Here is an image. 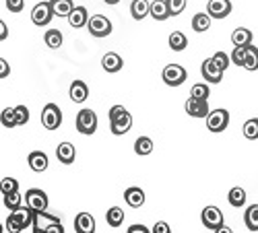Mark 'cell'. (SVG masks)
Masks as SVG:
<instances>
[{
  "instance_id": "6",
  "label": "cell",
  "mask_w": 258,
  "mask_h": 233,
  "mask_svg": "<svg viewBox=\"0 0 258 233\" xmlns=\"http://www.w3.org/2000/svg\"><path fill=\"white\" fill-rule=\"evenodd\" d=\"M87 29H89V33L93 35V37H107L112 33V21L107 19V17H103V15H93L91 19H89V25H87Z\"/></svg>"
},
{
  "instance_id": "14",
  "label": "cell",
  "mask_w": 258,
  "mask_h": 233,
  "mask_svg": "<svg viewBox=\"0 0 258 233\" xmlns=\"http://www.w3.org/2000/svg\"><path fill=\"white\" fill-rule=\"evenodd\" d=\"M27 163H29V167L33 169V172L41 174V172H46V169H48L50 159H48L46 153H41V151H31L29 157H27Z\"/></svg>"
},
{
  "instance_id": "17",
  "label": "cell",
  "mask_w": 258,
  "mask_h": 233,
  "mask_svg": "<svg viewBox=\"0 0 258 233\" xmlns=\"http://www.w3.org/2000/svg\"><path fill=\"white\" fill-rule=\"evenodd\" d=\"M69 95H71V99H73L75 103L87 101V97H89V87H87V83H85V81H73Z\"/></svg>"
},
{
  "instance_id": "10",
  "label": "cell",
  "mask_w": 258,
  "mask_h": 233,
  "mask_svg": "<svg viewBox=\"0 0 258 233\" xmlns=\"http://www.w3.org/2000/svg\"><path fill=\"white\" fill-rule=\"evenodd\" d=\"M201 72H203L205 81H207V83H213V85L221 83V79H223V70H221L217 64H215V60H213V58H207V60L203 62Z\"/></svg>"
},
{
  "instance_id": "22",
  "label": "cell",
  "mask_w": 258,
  "mask_h": 233,
  "mask_svg": "<svg viewBox=\"0 0 258 233\" xmlns=\"http://www.w3.org/2000/svg\"><path fill=\"white\" fill-rule=\"evenodd\" d=\"M50 5L54 11V17H69L75 11L73 0H50Z\"/></svg>"
},
{
  "instance_id": "15",
  "label": "cell",
  "mask_w": 258,
  "mask_h": 233,
  "mask_svg": "<svg viewBox=\"0 0 258 233\" xmlns=\"http://www.w3.org/2000/svg\"><path fill=\"white\" fill-rule=\"evenodd\" d=\"M101 66H103L105 72H118V70H122V66H124V60H122V56L116 54V52H107V54L101 58Z\"/></svg>"
},
{
  "instance_id": "12",
  "label": "cell",
  "mask_w": 258,
  "mask_h": 233,
  "mask_svg": "<svg viewBox=\"0 0 258 233\" xmlns=\"http://www.w3.org/2000/svg\"><path fill=\"white\" fill-rule=\"evenodd\" d=\"M207 13L213 19H225L231 13V3H229V0H209Z\"/></svg>"
},
{
  "instance_id": "8",
  "label": "cell",
  "mask_w": 258,
  "mask_h": 233,
  "mask_svg": "<svg viewBox=\"0 0 258 233\" xmlns=\"http://www.w3.org/2000/svg\"><path fill=\"white\" fill-rule=\"evenodd\" d=\"M201 221L207 229L211 231H217L219 227H223V213L217 208V206H205L203 208V213H201Z\"/></svg>"
},
{
  "instance_id": "46",
  "label": "cell",
  "mask_w": 258,
  "mask_h": 233,
  "mask_svg": "<svg viewBox=\"0 0 258 233\" xmlns=\"http://www.w3.org/2000/svg\"><path fill=\"white\" fill-rule=\"evenodd\" d=\"M9 72H11V66L7 64V60L3 58V60H0V76L7 79V76H9Z\"/></svg>"
},
{
  "instance_id": "25",
  "label": "cell",
  "mask_w": 258,
  "mask_h": 233,
  "mask_svg": "<svg viewBox=\"0 0 258 233\" xmlns=\"http://www.w3.org/2000/svg\"><path fill=\"white\" fill-rule=\"evenodd\" d=\"M151 17L155 21H165L167 17H171L165 0H155V3H151Z\"/></svg>"
},
{
  "instance_id": "26",
  "label": "cell",
  "mask_w": 258,
  "mask_h": 233,
  "mask_svg": "<svg viewBox=\"0 0 258 233\" xmlns=\"http://www.w3.org/2000/svg\"><path fill=\"white\" fill-rule=\"evenodd\" d=\"M169 48L174 52H184L188 48V37L182 31H174L169 35Z\"/></svg>"
},
{
  "instance_id": "43",
  "label": "cell",
  "mask_w": 258,
  "mask_h": 233,
  "mask_svg": "<svg viewBox=\"0 0 258 233\" xmlns=\"http://www.w3.org/2000/svg\"><path fill=\"white\" fill-rule=\"evenodd\" d=\"M151 231H153V233H171V227H169V223H165V221H157Z\"/></svg>"
},
{
  "instance_id": "4",
  "label": "cell",
  "mask_w": 258,
  "mask_h": 233,
  "mask_svg": "<svg viewBox=\"0 0 258 233\" xmlns=\"http://www.w3.org/2000/svg\"><path fill=\"white\" fill-rule=\"evenodd\" d=\"M41 124H44L46 130H56L62 124V112L56 103H46L44 110H41Z\"/></svg>"
},
{
  "instance_id": "42",
  "label": "cell",
  "mask_w": 258,
  "mask_h": 233,
  "mask_svg": "<svg viewBox=\"0 0 258 233\" xmlns=\"http://www.w3.org/2000/svg\"><path fill=\"white\" fill-rule=\"evenodd\" d=\"M5 5L11 13H21L25 7V0H5Z\"/></svg>"
},
{
  "instance_id": "11",
  "label": "cell",
  "mask_w": 258,
  "mask_h": 233,
  "mask_svg": "<svg viewBox=\"0 0 258 233\" xmlns=\"http://www.w3.org/2000/svg\"><path fill=\"white\" fill-rule=\"evenodd\" d=\"M186 114L192 116V118H207L211 114L207 99H195V97H190L186 101Z\"/></svg>"
},
{
  "instance_id": "18",
  "label": "cell",
  "mask_w": 258,
  "mask_h": 233,
  "mask_svg": "<svg viewBox=\"0 0 258 233\" xmlns=\"http://www.w3.org/2000/svg\"><path fill=\"white\" fill-rule=\"evenodd\" d=\"M69 23L75 29H81L85 25H89V13H87V9H85V7H75V11L69 15Z\"/></svg>"
},
{
  "instance_id": "32",
  "label": "cell",
  "mask_w": 258,
  "mask_h": 233,
  "mask_svg": "<svg viewBox=\"0 0 258 233\" xmlns=\"http://www.w3.org/2000/svg\"><path fill=\"white\" fill-rule=\"evenodd\" d=\"M246 70L254 72L258 70V48L256 46H248V52H246V64H244Z\"/></svg>"
},
{
  "instance_id": "7",
  "label": "cell",
  "mask_w": 258,
  "mask_h": 233,
  "mask_svg": "<svg viewBox=\"0 0 258 233\" xmlns=\"http://www.w3.org/2000/svg\"><path fill=\"white\" fill-rule=\"evenodd\" d=\"M161 76H163V83L167 85V87H180V85L186 81L188 72H186L184 66H180V64H167V66L163 68Z\"/></svg>"
},
{
  "instance_id": "41",
  "label": "cell",
  "mask_w": 258,
  "mask_h": 233,
  "mask_svg": "<svg viewBox=\"0 0 258 233\" xmlns=\"http://www.w3.org/2000/svg\"><path fill=\"white\" fill-rule=\"evenodd\" d=\"M5 229H7L9 233H21V231H23V225H21V223L13 217V213H11L9 219L5 221Z\"/></svg>"
},
{
  "instance_id": "20",
  "label": "cell",
  "mask_w": 258,
  "mask_h": 233,
  "mask_svg": "<svg viewBox=\"0 0 258 233\" xmlns=\"http://www.w3.org/2000/svg\"><path fill=\"white\" fill-rule=\"evenodd\" d=\"M131 15L135 21H143L147 15H151V3H149V0H133Z\"/></svg>"
},
{
  "instance_id": "5",
  "label": "cell",
  "mask_w": 258,
  "mask_h": 233,
  "mask_svg": "<svg viewBox=\"0 0 258 233\" xmlns=\"http://www.w3.org/2000/svg\"><path fill=\"white\" fill-rule=\"evenodd\" d=\"M229 126V112L219 108V110H213L209 116H207V128L215 134H219L223 132L225 128Z\"/></svg>"
},
{
  "instance_id": "47",
  "label": "cell",
  "mask_w": 258,
  "mask_h": 233,
  "mask_svg": "<svg viewBox=\"0 0 258 233\" xmlns=\"http://www.w3.org/2000/svg\"><path fill=\"white\" fill-rule=\"evenodd\" d=\"M0 39H7V25L0 23Z\"/></svg>"
},
{
  "instance_id": "45",
  "label": "cell",
  "mask_w": 258,
  "mask_h": 233,
  "mask_svg": "<svg viewBox=\"0 0 258 233\" xmlns=\"http://www.w3.org/2000/svg\"><path fill=\"white\" fill-rule=\"evenodd\" d=\"M126 233H153L151 229H149V227H145V225H131V227H128V231Z\"/></svg>"
},
{
  "instance_id": "9",
  "label": "cell",
  "mask_w": 258,
  "mask_h": 233,
  "mask_svg": "<svg viewBox=\"0 0 258 233\" xmlns=\"http://www.w3.org/2000/svg\"><path fill=\"white\" fill-rule=\"evenodd\" d=\"M52 17H54V11H52L50 3H39L31 11V21H33V25H37V27H46L52 21Z\"/></svg>"
},
{
  "instance_id": "37",
  "label": "cell",
  "mask_w": 258,
  "mask_h": 233,
  "mask_svg": "<svg viewBox=\"0 0 258 233\" xmlns=\"http://www.w3.org/2000/svg\"><path fill=\"white\" fill-rule=\"evenodd\" d=\"M15 116H17V126H25L29 122V110L25 108V105H17Z\"/></svg>"
},
{
  "instance_id": "27",
  "label": "cell",
  "mask_w": 258,
  "mask_h": 233,
  "mask_svg": "<svg viewBox=\"0 0 258 233\" xmlns=\"http://www.w3.org/2000/svg\"><path fill=\"white\" fill-rule=\"evenodd\" d=\"M135 153L145 157V155H151L153 153V140L149 138V136H139L135 140Z\"/></svg>"
},
{
  "instance_id": "44",
  "label": "cell",
  "mask_w": 258,
  "mask_h": 233,
  "mask_svg": "<svg viewBox=\"0 0 258 233\" xmlns=\"http://www.w3.org/2000/svg\"><path fill=\"white\" fill-rule=\"evenodd\" d=\"M44 233H64V227H62L60 221H56V223H50V225L44 229Z\"/></svg>"
},
{
  "instance_id": "48",
  "label": "cell",
  "mask_w": 258,
  "mask_h": 233,
  "mask_svg": "<svg viewBox=\"0 0 258 233\" xmlns=\"http://www.w3.org/2000/svg\"><path fill=\"white\" fill-rule=\"evenodd\" d=\"M215 233H233V231H231V229H229L227 225H223V227H219V229L215 231Z\"/></svg>"
},
{
  "instance_id": "23",
  "label": "cell",
  "mask_w": 258,
  "mask_h": 233,
  "mask_svg": "<svg viewBox=\"0 0 258 233\" xmlns=\"http://www.w3.org/2000/svg\"><path fill=\"white\" fill-rule=\"evenodd\" d=\"M211 15L209 13H197L195 17H192V29H195L197 33H205V31H209V27H211Z\"/></svg>"
},
{
  "instance_id": "13",
  "label": "cell",
  "mask_w": 258,
  "mask_h": 233,
  "mask_svg": "<svg viewBox=\"0 0 258 233\" xmlns=\"http://www.w3.org/2000/svg\"><path fill=\"white\" fill-rule=\"evenodd\" d=\"M75 231L77 233H95V219L89 213H79L75 217Z\"/></svg>"
},
{
  "instance_id": "31",
  "label": "cell",
  "mask_w": 258,
  "mask_h": 233,
  "mask_svg": "<svg viewBox=\"0 0 258 233\" xmlns=\"http://www.w3.org/2000/svg\"><path fill=\"white\" fill-rule=\"evenodd\" d=\"M44 41H46V46L52 48V50H58L62 46V33L58 29H48L46 35H44Z\"/></svg>"
},
{
  "instance_id": "33",
  "label": "cell",
  "mask_w": 258,
  "mask_h": 233,
  "mask_svg": "<svg viewBox=\"0 0 258 233\" xmlns=\"http://www.w3.org/2000/svg\"><path fill=\"white\" fill-rule=\"evenodd\" d=\"M244 136L248 140H258V118H250L244 124Z\"/></svg>"
},
{
  "instance_id": "24",
  "label": "cell",
  "mask_w": 258,
  "mask_h": 233,
  "mask_svg": "<svg viewBox=\"0 0 258 233\" xmlns=\"http://www.w3.org/2000/svg\"><path fill=\"white\" fill-rule=\"evenodd\" d=\"M227 200H229V204L235 206V208L244 206V204H246V190L240 188V186H233V188L229 190V194H227Z\"/></svg>"
},
{
  "instance_id": "2",
  "label": "cell",
  "mask_w": 258,
  "mask_h": 233,
  "mask_svg": "<svg viewBox=\"0 0 258 233\" xmlns=\"http://www.w3.org/2000/svg\"><path fill=\"white\" fill-rule=\"evenodd\" d=\"M77 130L85 136H91L97 130V114L93 110H81L77 114Z\"/></svg>"
},
{
  "instance_id": "16",
  "label": "cell",
  "mask_w": 258,
  "mask_h": 233,
  "mask_svg": "<svg viewBox=\"0 0 258 233\" xmlns=\"http://www.w3.org/2000/svg\"><path fill=\"white\" fill-rule=\"evenodd\" d=\"M56 157L60 163L64 165H71L77 157V149H75V144L73 142H60L58 144V149H56Z\"/></svg>"
},
{
  "instance_id": "30",
  "label": "cell",
  "mask_w": 258,
  "mask_h": 233,
  "mask_svg": "<svg viewBox=\"0 0 258 233\" xmlns=\"http://www.w3.org/2000/svg\"><path fill=\"white\" fill-rule=\"evenodd\" d=\"M244 223L250 231H258V204H252L244 213Z\"/></svg>"
},
{
  "instance_id": "35",
  "label": "cell",
  "mask_w": 258,
  "mask_h": 233,
  "mask_svg": "<svg viewBox=\"0 0 258 233\" xmlns=\"http://www.w3.org/2000/svg\"><path fill=\"white\" fill-rule=\"evenodd\" d=\"M209 95H211V89L207 83H197L190 91V97H195V99H209Z\"/></svg>"
},
{
  "instance_id": "3",
  "label": "cell",
  "mask_w": 258,
  "mask_h": 233,
  "mask_svg": "<svg viewBox=\"0 0 258 233\" xmlns=\"http://www.w3.org/2000/svg\"><path fill=\"white\" fill-rule=\"evenodd\" d=\"M25 204L35 213H46L48 210V194L39 188H29L25 192Z\"/></svg>"
},
{
  "instance_id": "36",
  "label": "cell",
  "mask_w": 258,
  "mask_h": 233,
  "mask_svg": "<svg viewBox=\"0 0 258 233\" xmlns=\"http://www.w3.org/2000/svg\"><path fill=\"white\" fill-rule=\"evenodd\" d=\"M3 126L5 128H15L17 126V116H15V108H7L3 110Z\"/></svg>"
},
{
  "instance_id": "40",
  "label": "cell",
  "mask_w": 258,
  "mask_h": 233,
  "mask_svg": "<svg viewBox=\"0 0 258 233\" xmlns=\"http://www.w3.org/2000/svg\"><path fill=\"white\" fill-rule=\"evenodd\" d=\"M213 60H215V64L225 72L227 66H229V62H231V56H227L225 52H217V54H213Z\"/></svg>"
},
{
  "instance_id": "29",
  "label": "cell",
  "mask_w": 258,
  "mask_h": 233,
  "mask_svg": "<svg viewBox=\"0 0 258 233\" xmlns=\"http://www.w3.org/2000/svg\"><path fill=\"white\" fill-rule=\"evenodd\" d=\"M3 202L13 213V210H19L21 206H23V196H21V192L17 190V192H11V194H3Z\"/></svg>"
},
{
  "instance_id": "1",
  "label": "cell",
  "mask_w": 258,
  "mask_h": 233,
  "mask_svg": "<svg viewBox=\"0 0 258 233\" xmlns=\"http://www.w3.org/2000/svg\"><path fill=\"white\" fill-rule=\"evenodd\" d=\"M110 128L116 136H124L133 128V116L131 112L124 110V105H112L110 108Z\"/></svg>"
},
{
  "instance_id": "34",
  "label": "cell",
  "mask_w": 258,
  "mask_h": 233,
  "mask_svg": "<svg viewBox=\"0 0 258 233\" xmlns=\"http://www.w3.org/2000/svg\"><path fill=\"white\" fill-rule=\"evenodd\" d=\"M246 52H248V46H235L233 52H231V62L235 66H244L246 64Z\"/></svg>"
},
{
  "instance_id": "49",
  "label": "cell",
  "mask_w": 258,
  "mask_h": 233,
  "mask_svg": "<svg viewBox=\"0 0 258 233\" xmlns=\"http://www.w3.org/2000/svg\"><path fill=\"white\" fill-rule=\"evenodd\" d=\"M103 3H105V5H110V7H114V5L120 3V0H103Z\"/></svg>"
},
{
  "instance_id": "28",
  "label": "cell",
  "mask_w": 258,
  "mask_h": 233,
  "mask_svg": "<svg viewBox=\"0 0 258 233\" xmlns=\"http://www.w3.org/2000/svg\"><path fill=\"white\" fill-rule=\"evenodd\" d=\"M105 221L110 227H120L124 223V210L120 206H112V208H107V213H105Z\"/></svg>"
},
{
  "instance_id": "39",
  "label": "cell",
  "mask_w": 258,
  "mask_h": 233,
  "mask_svg": "<svg viewBox=\"0 0 258 233\" xmlns=\"http://www.w3.org/2000/svg\"><path fill=\"white\" fill-rule=\"evenodd\" d=\"M0 188H3V194H11V192H17L19 190V182L15 178H3Z\"/></svg>"
},
{
  "instance_id": "21",
  "label": "cell",
  "mask_w": 258,
  "mask_h": 233,
  "mask_svg": "<svg viewBox=\"0 0 258 233\" xmlns=\"http://www.w3.org/2000/svg\"><path fill=\"white\" fill-rule=\"evenodd\" d=\"M231 44L233 46H252V31L246 27H238L231 33Z\"/></svg>"
},
{
  "instance_id": "38",
  "label": "cell",
  "mask_w": 258,
  "mask_h": 233,
  "mask_svg": "<svg viewBox=\"0 0 258 233\" xmlns=\"http://www.w3.org/2000/svg\"><path fill=\"white\" fill-rule=\"evenodd\" d=\"M165 3H167V9H169L171 17H178L186 9V0H165Z\"/></svg>"
},
{
  "instance_id": "19",
  "label": "cell",
  "mask_w": 258,
  "mask_h": 233,
  "mask_svg": "<svg viewBox=\"0 0 258 233\" xmlns=\"http://www.w3.org/2000/svg\"><path fill=\"white\" fill-rule=\"evenodd\" d=\"M124 200L128 202V206H133V208H141L145 204V192L141 188L137 186H131V188H126V192H124Z\"/></svg>"
}]
</instances>
